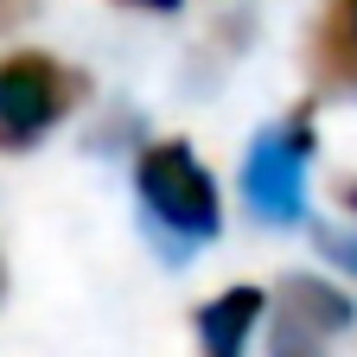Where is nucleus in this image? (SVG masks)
Instances as JSON below:
<instances>
[{"label": "nucleus", "mask_w": 357, "mask_h": 357, "mask_svg": "<svg viewBox=\"0 0 357 357\" xmlns=\"http://www.w3.org/2000/svg\"><path fill=\"white\" fill-rule=\"evenodd\" d=\"M134 204H141V230L160 249V261H192L204 243L223 230V198L211 166L185 141H147L134 153Z\"/></svg>", "instance_id": "nucleus-1"}, {"label": "nucleus", "mask_w": 357, "mask_h": 357, "mask_svg": "<svg viewBox=\"0 0 357 357\" xmlns=\"http://www.w3.org/2000/svg\"><path fill=\"white\" fill-rule=\"evenodd\" d=\"M306 166H312V115L294 109L281 121H268L255 141L243 147V204L255 223H287L306 217Z\"/></svg>", "instance_id": "nucleus-2"}, {"label": "nucleus", "mask_w": 357, "mask_h": 357, "mask_svg": "<svg viewBox=\"0 0 357 357\" xmlns=\"http://www.w3.org/2000/svg\"><path fill=\"white\" fill-rule=\"evenodd\" d=\"M70 109H77V77L58 58L20 52L0 64V153H32Z\"/></svg>", "instance_id": "nucleus-3"}, {"label": "nucleus", "mask_w": 357, "mask_h": 357, "mask_svg": "<svg viewBox=\"0 0 357 357\" xmlns=\"http://www.w3.org/2000/svg\"><path fill=\"white\" fill-rule=\"evenodd\" d=\"M261 319H268V294L261 287H223L217 300H204L192 312L198 357H249V338H255Z\"/></svg>", "instance_id": "nucleus-4"}, {"label": "nucleus", "mask_w": 357, "mask_h": 357, "mask_svg": "<svg viewBox=\"0 0 357 357\" xmlns=\"http://www.w3.org/2000/svg\"><path fill=\"white\" fill-rule=\"evenodd\" d=\"M319 77L326 89L357 96V0H332L319 20Z\"/></svg>", "instance_id": "nucleus-5"}, {"label": "nucleus", "mask_w": 357, "mask_h": 357, "mask_svg": "<svg viewBox=\"0 0 357 357\" xmlns=\"http://www.w3.org/2000/svg\"><path fill=\"white\" fill-rule=\"evenodd\" d=\"M268 357H326V338L294 326V319H275L268 326Z\"/></svg>", "instance_id": "nucleus-6"}, {"label": "nucleus", "mask_w": 357, "mask_h": 357, "mask_svg": "<svg viewBox=\"0 0 357 357\" xmlns=\"http://www.w3.org/2000/svg\"><path fill=\"white\" fill-rule=\"evenodd\" d=\"M319 249H326L338 268H351V275H357V236H351V230H319Z\"/></svg>", "instance_id": "nucleus-7"}, {"label": "nucleus", "mask_w": 357, "mask_h": 357, "mask_svg": "<svg viewBox=\"0 0 357 357\" xmlns=\"http://www.w3.org/2000/svg\"><path fill=\"white\" fill-rule=\"evenodd\" d=\"M128 7H153V13H172L178 0H128Z\"/></svg>", "instance_id": "nucleus-8"}, {"label": "nucleus", "mask_w": 357, "mask_h": 357, "mask_svg": "<svg viewBox=\"0 0 357 357\" xmlns=\"http://www.w3.org/2000/svg\"><path fill=\"white\" fill-rule=\"evenodd\" d=\"M351 211H357V185H351Z\"/></svg>", "instance_id": "nucleus-9"}]
</instances>
